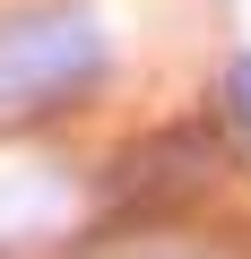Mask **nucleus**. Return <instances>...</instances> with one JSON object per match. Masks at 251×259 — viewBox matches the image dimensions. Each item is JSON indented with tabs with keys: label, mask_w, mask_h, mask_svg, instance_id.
I'll list each match as a JSON object with an SVG mask.
<instances>
[{
	"label": "nucleus",
	"mask_w": 251,
	"mask_h": 259,
	"mask_svg": "<svg viewBox=\"0 0 251 259\" xmlns=\"http://www.w3.org/2000/svg\"><path fill=\"white\" fill-rule=\"evenodd\" d=\"M225 121L251 139V52H234V61H225Z\"/></svg>",
	"instance_id": "f257e3e1"
}]
</instances>
